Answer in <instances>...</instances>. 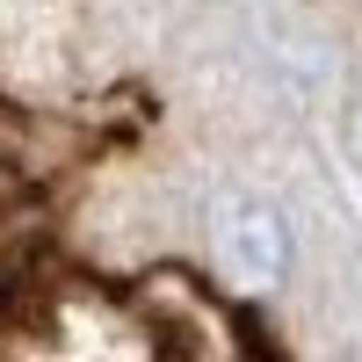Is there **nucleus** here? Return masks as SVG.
Returning <instances> with one entry per match:
<instances>
[{
    "label": "nucleus",
    "instance_id": "obj_1",
    "mask_svg": "<svg viewBox=\"0 0 362 362\" xmlns=\"http://www.w3.org/2000/svg\"><path fill=\"white\" fill-rule=\"evenodd\" d=\"M145 297V334L167 341L174 355L189 362H239L247 355V334H239V319L210 297L196 276H181V268H160L153 283L138 290Z\"/></svg>",
    "mask_w": 362,
    "mask_h": 362
},
{
    "label": "nucleus",
    "instance_id": "obj_2",
    "mask_svg": "<svg viewBox=\"0 0 362 362\" xmlns=\"http://www.w3.org/2000/svg\"><path fill=\"white\" fill-rule=\"evenodd\" d=\"M210 261H218V276L232 290H276L290 276V225L276 203L261 196H218L210 203Z\"/></svg>",
    "mask_w": 362,
    "mask_h": 362
}]
</instances>
